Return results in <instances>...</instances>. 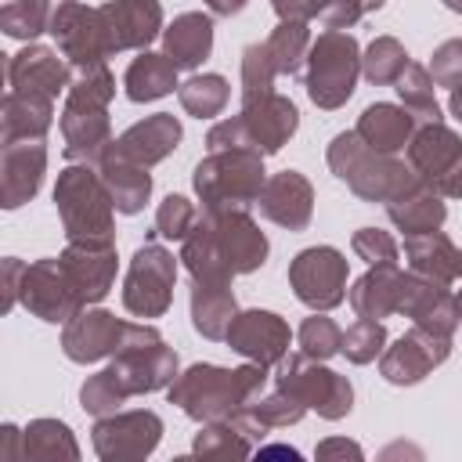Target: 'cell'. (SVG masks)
I'll list each match as a JSON object with an SVG mask.
<instances>
[{"mask_svg":"<svg viewBox=\"0 0 462 462\" xmlns=\"http://www.w3.org/2000/svg\"><path fill=\"white\" fill-rule=\"evenodd\" d=\"M271 253L267 235L249 209H202L191 235L180 242V263L191 282L231 285L235 274L263 267Z\"/></svg>","mask_w":462,"mask_h":462,"instance_id":"obj_1","label":"cell"},{"mask_svg":"<svg viewBox=\"0 0 462 462\" xmlns=\"http://www.w3.org/2000/svg\"><path fill=\"white\" fill-rule=\"evenodd\" d=\"M263 386H267V368L256 361L238 365V368L199 361V365H188L166 386V397L188 419L217 422V419H231L238 408H245L253 397H260Z\"/></svg>","mask_w":462,"mask_h":462,"instance_id":"obj_2","label":"cell"},{"mask_svg":"<svg viewBox=\"0 0 462 462\" xmlns=\"http://www.w3.org/2000/svg\"><path fill=\"white\" fill-rule=\"evenodd\" d=\"M328 170L365 202H390L419 184V173L404 166V159L368 148L357 130H343L325 148Z\"/></svg>","mask_w":462,"mask_h":462,"instance_id":"obj_3","label":"cell"},{"mask_svg":"<svg viewBox=\"0 0 462 462\" xmlns=\"http://www.w3.org/2000/svg\"><path fill=\"white\" fill-rule=\"evenodd\" d=\"M263 180H267L263 155L245 148L209 152L191 170V188L202 209H249L256 206Z\"/></svg>","mask_w":462,"mask_h":462,"instance_id":"obj_4","label":"cell"},{"mask_svg":"<svg viewBox=\"0 0 462 462\" xmlns=\"http://www.w3.org/2000/svg\"><path fill=\"white\" fill-rule=\"evenodd\" d=\"M54 206L65 227V238H112L116 231V202L97 166L72 162L58 173Z\"/></svg>","mask_w":462,"mask_h":462,"instance_id":"obj_5","label":"cell"},{"mask_svg":"<svg viewBox=\"0 0 462 462\" xmlns=\"http://www.w3.org/2000/svg\"><path fill=\"white\" fill-rule=\"evenodd\" d=\"M159 339H162V332L155 325H148V321H123L112 310L94 307V303L76 310L65 321V328H61V350L76 365H94L101 357H116L119 350L148 346V343H159Z\"/></svg>","mask_w":462,"mask_h":462,"instance_id":"obj_6","label":"cell"},{"mask_svg":"<svg viewBox=\"0 0 462 462\" xmlns=\"http://www.w3.org/2000/svg\"><path fill=\"white\" fill-rule=\"evenodd\" d=\"M361 76V47L346 29H325L307 51V97L332 112L343 108Z\"/></svg>","mask_w":462,"mask_h":462,"instance_id":"obj_7","label":"cell"},{"mask_svg":"<svg viewBox=\"0 0 462 462\" xmlns=\"http://www.w3.org/2000/svg\"><path fill=\"white\" fill-rule=\"evenodd\" d=\"M274 386L289 390L296 401L307 404V411H318L328 422H339L350 415L354 408V386L346 375L332 372L325 361L310 357V354H285L278 361V375Z\"/></svg>","mask_w":462,"mask_h":462,"instance_id":"obj_8","label":"cell"},{"mask_svg":"<svg viewBox=\"0 0 462 462\" xmlns=\"http://www.w3.org/2000/svg\"><path fill=\"white\" fill-rule=\"evenodd\" d=\"M177 260L166 245L148 238L126 267L123 278V307L134 318H162L173 303V282H177Z\"/></svg>","mask_w":462,"mask_h":462,"instance_id":"obj_9","label":"cell"},{"mask_svg":"<svg viewBox=\"0 0 462 462\" xmlns=\"http://www.w3.org/2000/svg\"><path fill=\"white\" fill-rule=\"evenodd\" d=\"M350 263L336 245H307L289 263V289L310 310H332L346 300Z\"/></svg>","mask_w":462,"mask_h":462,"instance_id":"obj_10","label":"cell"},{"mask_svg":"<svg viewBox=\"0 0 462 462\" xmlns=\"http://www.w3.org/2000/svg\"><path fill=\"white\" fill-rule=\"evenodd\" d=\"M162 440V419L152 408L137 411H112L101 415L90 430L94 455L101 462H137L148 458Z\"/></svg>","mask_w":462,"mask_h":462,"instance_id":"obj_11","label":"cell"},{"mask_svg":"<svg viewBox=\"0 0 462 462\" xmlns=\"http://www.w3.org/2000/svg\"><path fill=\"white\" fill-rule=\"evenodd\" d=\"M51 36H54L58 51L69 58V65H94V61H108L116 54L101 7H87L79 0L58 4L54 18H51Z\"/></svg>","mask_w":462,"mask_h":462,"instance_id":"obj_12","label":"cell"},{"mask_svg":"<svg viewBox=\"0 0 462 462\" xmlns=\"http://www.w3.org/2000/svg\"><path fill=\"white\" fill-rule=\"evenodd\" d=\"M451 354V336L430 332L422 325H411L404 336H397L383 354H379V375L393 386H415L422 383L433 368H440Z\"/></svg>","mask_w":462,"mask_h":462,"instance_id":"obj_13","label":"cell"},{"mask_svg":"<svg viewBox=\"0 0 462 462\" xmlns=\"http://www.w3.org/2000/svg\"><path fill=\"white\" fill-rule=\"evenodd\" d=\"M61 267L76 289V296L83 300V307L101 303L112 285H116V242L112 238H69V245L61 249Z\"/></svg>","mask_w":462,"mask_h":462,"instance_id":"obj_14","label":"cell"},{"mask_svg":"<svg viewBox=\"0 0 462 462\" xmlns=\"http://www.w3.org/2000/svg\"><path fill=\"white\" fill-rule=\"evenodd\" d=\"M108 372H112L119 393L130 401L137 393L166 390L180 375V357H177L173 346H166V339H159V343H148V346L119 350L108 361Z\"/></svg>","mask_w":462,"mask_h":462,"instance_id":"obj_15","label":"cell"},{"mask_svg":"<svg viewBox=\"0 0 462 462\" xmlns=\"http://www.w3.org/2000/svg\"><path fill=\"white\" fill-rule=\"evenodd\" d=\"M22 303L32 318L51 321V325H65L76 310H83V300L76 296V289H72L58 256H43V260H32L25 267Z\"/></svg>","mask_w":462,"mask_h":462,"instance_id":"obj_16","label":"cell"},{"mask_svg":"<svg viewBox=\"0 0 462 462\" xmlns=\"http://www.w3.org/2000/svg\"><path fill=\"white\" fill-rule=\"evenodd\" d=\"M224 343H227L235 354H242L245 361H256V365L271 368V365H278V361L289 354L292 328H289V321H285L282 314L253 307V310H238V314H235V321H231V328H227V336H224Z\"/></svg>","mask_w":462,"mask_h":462,"instance_id":"obj_17","label":"cell"},{"mask_svg":"<svg viewBox=\"0 0 462 462\" xmlns=\"http://www.w3.org/2000/svg\"><path fill=\"white\" fill-rule=\"evenodd\" d=\"M397 314L411 318V325H422L430 332L451 336L462 321L458 296L433 278H422L415 271H401V296H397Z\"/></svg>","mask_w":462,"mask_h":462,"instance_id":"obj_18","label":"cell"},{"mask_svg":"<svg viewBox=\"0 0 462 462\" xmlns=\"http://www.w3.org/2000/svg\"><path fill=\"white\" fill-rule=\"evenodd\" d=\"M61 137H65V159L69 162H90L97 166L105 152L112 148V119L105 105H87V101H69L61 108Z\"/></svg>","mask_w":462,"mask_h":462,"instance_id":"obj_19","label":"cell"},{"mask_svg":"<svg viewBox=\"0 0 462 462\" xmlns=\"http://www.w3.org/2000/svg\"><path fill=\"white\" fill-rule=\"evenodd\" d=\"M7 83H11V90H29V94L58 97L72 83V65H69V58L61 51L29 40L18 54H11Z\"/></svg>","mask_w":462,"mask_h":462,"instance_id":"obj_20","label":"cell"},{"mask_svg":"<svg viewBox=\"0 0 462 462\" xmlns=\"http://www.w3.org/2000/svg\"><path fill=\"white\" fill-rule=\"evenodd\" d=\"M180 137H184L180 119L173 112H155V116H144L141 123L126 126L105 155H116V159H126V162H137V166H155L170 152H177Z\"/></svg>","mask_w":462,"mask_h":462,"instance_id":"obj_21","label":"cell"},{"mask_svg":"<svg viewBox=\"0 0 462 462\" xmlns=\"http://www.w3.org/2000/svg\"><path fill=\"white\" fill-rule=\"evenodd\" d=\"M47 173V144L43 141H11L0 148V206H25Z\"/></svg>","mask_w":462,"mask_h":462,"instance_id":"obj_22","label":"cell"},{"mask_svg":"<svg viewBox=\"0 0 462 462\" xmlns=\"http://www.w3.org/2000/svg\"><path fill=\"white\" fill-rule=\"evenodd\" d=\"M256 206L271 224H278L285 231H303L314 217V184L300 170L271 173L263 180V191H260Z\"/></svg>","mask_w":462,"mask_h":462,"instance_id":"obj_23","label":"cell"},{"mask_svg":"<svg viewBox=\"0 0 462 462\" xmlns=\"http://www.w3.org/2000/svg\"><path fill=\"white\" fill-rule=\"evenodd\" d=\"M242 119H245V126H249L260 155H274L296 134L300 108L292 105V97H285L278 90H267V94H256V97H245L242 101Z\"/></svg>","mask_w":462,"mask_h":462,"instance_id":"obj_24","label":"cell"},{"mask_svg":"<svg viewBox=\"0 0 462 462\" xmlns=\"http://www.w3.org/2000/svg\"><path fill=\"white\" fill-rule=\"evenodd\" d=\"M112 51H148V43L162 32V4L159 0H108L101 4Z\"/></svg>","mask_w":462,"mask_h":462,"instance_id":"obj_25","label":"cell"},{"mask_svg":"<svg viewBox=\"0 0 462 462\" xmlns=\"http://www.w3.org/2000/svg\"><path fill=\"white\" fill-rule=\"evenodd\" d=\"M462 159V137L444 123H419L408 141V166L419 173V180L433 184L455 170Z\"/></svg>","mask_w":462,"mask_h":462,"instance_id":"obj_26","label":"cell"},{"mask_svg":"<svg viewBox=\"0 0 462 462\" xmlns=\"http://www.w3.org/2000/svg\"><path fill=\"white\" fill-rule=\"evenodd\" d=\"M54 123V97L7 90L0 101V141H43Z\"/></svg>","mask_w":462,"mask_h":462,"instance_id":"obj_27","label":"cell"},{"mask_svg":"<svg viewBox=\"0 0 462 462\" xmlns=\"http://www.w3.org/2000/svg\"><path fill=\"white\" fill-rule=\"evenodd\" d=\"M404 260L408 271L455 285L462 282V249L437 227V231H422V235H408L404 238Z\"/></svg>","mask_w":462,"mask_h":462,"instance_id":"obj_28","label":"cell"},{"mask_svg":"<svg viewBox=\"0 0 462 462\" xmlns=\"http://www.w3.org/2000/svg\"><path fill=\"white\" fill-rule=\"evenodd\" d=\"M415 116L404 108V105H393V101H375L368 105L361 116H357V137L375 148V152H386V155H397L401 148H408L411 134H415Z\"/></svg>","mask_w":462,"mask_h":462,"instance_id":"obj_29","label":"cell"},{"mask_svg":"<svg viewBox=\"0 0 462 462\" xmlns=\"http://www.w3.org/2000/svg\"><path fill=\"white\" fill-rule=\"evenodd\" d=\"M213 51V18L202 11H184L162 29V54L177 69H199Z\"/></svg>","mask_w":462,"mask_h":462,"instance_id":"obj_30","label":"cell"},{"mask_svg":"<svg viewBox=\"0 0 462 462\" xmlns=\"http://www.w3.org/2000/svg\"><path fill=\"white\" fill-rule=\"evenodd\" d=\"M386 217H390V224H393L397 231H404V238H408V235L437 231V227L448 220V206H444V195H440L433 184L419 180L411 191H404V195H397V199L386 202Z\"/></svg>","mask_w":462,"mask_h":462,"instance_id":"obj_31","label":"cell"},{"mask_svg":"<svg viewBox=\"0 0 462 462\" xmlns=\"http://www.w3.org/2000/svg\"><path fill=\"white\" fill-rule=\"evenodd\" d=\"M397 296H401V267L397 263H375L354 282V289H346L354 314L375 318V321L397 314Z\"/></svg>","mask_w":462,"mask_h":462,"instance_id":"obj_32","label":"cell"},{"mask_svg":"<svg viewBox=\"0 0 462 462\" xmlns=\"http://www.w3.org/2000/svg\"><path fill=\"white\" fill-rule=\"evenodd\" d=\"M177 65L159 51H141L130 65H126V76H123V90L134 105H144V101H159L166 94H173L180 83H177Z\"/></svg>","mask_w":462,"mask_h":462,"instance_id":"obj_33","label":"cell"},{"mask_svg":"<svg viewBox=\"0 0 462 462\" xmlns=\"http://www.w3.org/2000/svg\"><path fill=\"white\" fill-rule=\"evenodd\" d=\"M235 314H238V303L231 285L191 282V325L202 339H224Z\"/></svg>","mask_w":462,"mask_h":462,"instance_id":"obj_34","label":"cell"},{"mask_svg":"<svg viewBox=\"0 0 462 462\" xmlns=\"http://www.w3.org/2000/svg\"><path fill=\"white\" fill-rule=\"evenodd\" d=\"M108 191H112V202H116V213L123 217H134L144 209L148 195H152V173L148 166H137V162H126V159H116V155H105L97 162Z\"/></svg>","mask_w":462,"mask_h":462,"instance_id":"obj_35","label":"cell"},{"mask_svg":"<svg viewBox=\"0 0 462 462\" xmlns=\"http://www.w3.org/2000/svg\"><path fill=\"white\" fill-rule=\"evenodd\" d=\"M22 437H25V458H32V462H58V458L76 462L79 458V444H76L69 422H61V419H32L22 430Z\"/></svg>","mask_w":462,"mask_h":462,"instance_id":"obj_36","label":"cell"},{"mask_svg":"<svg viewBox=\"0 0 462 462\" xmlns=\"http://www.w3.org/2000/svg\"><path fill=\"white\" fill-rule=\"evenodd\" d=\"M393 90H397L401 105L415 116V123H444V116H440V101H437V94H433L437 87H433V76H430L426 65L408 61L404 72L397 76Z\"/></svg>","mask_w":462,"mask_h":462,"instance_id":"obj_37","label":"cell"},{"mask_svg":"<svg viewBox=\"0 0 462 462\" xmlns=\"http://www.w3.org/2000/svg\"><path fill=\"white\" fill-rule=\"evenodd\" d=\"M177 97H180V108L195 119H213L224 112L227 97H231V83L220 76V72H202V76H191L177 87Z\"/></svg>","mask_w":462,"mask_h":462,"instance_id":"obj_38","label":"cell"},{"mask_svg":"<svg viewBox=\"0 0 462 462\" xmlns=\"http://www.w3.org/2000/svg\"><path fill=\"white\" fill-rule=\"evenodd\" d=\"M253 448L256 444L238 430L235 419L202 422V430L191 440V455H202V458H249Z\"/></svg>","mask_w":462,"mask_h":462,"instance_id":"obj_39","label":"cell"},{"mask_svg":"<svg viewBox=\"0 0 462 462\" xmlns=\"http://www.w3.org/2000/svg\"><path fill=\"white\" fill-rule=\"evenodd\" d=\"M61 0H11L0 7V29L11 40H36L40 32H51V18Z\"/></svg>","mask_w":462,"mask_h":462,"instance_id":"obj_40","label":"cell"},{"mask_svg":"<svg viewBox=\"0 0 462 462\" xmlns=\"http://www.w3.org/2000/svg\"><path fill=\"white\" fill-rule=\"evenodd\" d=\"M263 43H267V54H271L278 76H296L314 40H310L307 22H278Z\"/></svg>","mask_w":462,"mask_h":462,"instance_id":"obj_41","label":"cell"},{"mask_svg":"<svg viewBox=\"0 0 462 462\" xmlns=\"http://www.w3.org/2000/svg\"><path fill=\"white\" fill-rule=\"evenodd\" d=\"M408 61L411 58L397 36H375L361 54V72L372 87H393Z\"/></svg>","mask_w":462,"mask_h":462,"instance_id":"obj_42","label":"cell"},{"mask_svg":"<svg viewBox=\"0 0 462 462\" xmlns=\"http://www.w3.org/2000/svg\"><path fill=\"white\" fill-rule=\"evenodd\" d=\"M245 411L263 426V430H282V426H292V422H300L303 415H307V404L303 401H296L289 390H282V386H274L271 393H260V397H253L249 404H245Z\"/></svg>","mask_w":462,"mask_h":462,"instance_id":"obj_43","label":"cell"},{"mask_svg":"<svg viewBox=\"0 0 462 462\" xmlns=\"http://www.w3.org/2000/svg\"><path fill=\"white\" fill-rule=\"evenodd\" d=\"M69 101H87V105H112L116 97V76L108 72L105 61L94 65H72V83L65 90Z\"/></svg>","mask_w":462,"mask_h":462,"instance_id":"obj_44","label":"cell"},{"mask_svg":"<svg viewBox=\"0 0 462 462\" xmlns=\"http://www.w3.org/2000/svg\"><path fill=\"white\" fill-rule=\"evenodd\" d=\"M199 209L188 195H166L155 209V231L152 238H170V242H184L191 235V227L199 224Z\"/></svg>","mask_w":462,"mask_h":462,"instance_id":"obj_45","label":"cell"},{"mask_svg":"<svg viewBox=\"0 0 462 462\" xmlns=\"http://www.w3.org/2000/svg\"><path fill=\"white\" fill-rule=\"evenodd\" d=\"M386 346V325L375 321V318H357L346 332H343V346L339 354L350 361V365H368L383 354Z\"/></svg>","mask_w":462,"mask_h":462,"instance_id":"obj_46","label":"cell"},{"mask_svg":"<svg viewBox=\"0 0 462 462\" xmlns=\"http://www.w3.org/2000/svg\"><path fill=\"white\" fill-rule=\"evenodd\" d=\"M296 339H300V350H303V354H310V357H318V361H328V357L339 354V346H343V328H339L325 310H314L310 318H303Z\"/></svg>","mask_w":462,"mask_h":462,"instance_id":"obj_47","label":"cell"},{"mask_svg":"<svg viewBox=\"0 0 462 462\" xmlns=\"http://www.w3.org/2000/svg\"><path fill=\"white\" fill-rule=\"evenodd\" d=\"M274 76H278V69L267 54V43H249L242 51V101L274 90Z\"/></svg>","mask_w":462,"mask_h":462,"instance_id":"obj_48","label":"cell"},{"mask_svg":"<svg viewBox=\"0 0 462 462\" xmlns=\"http://www.w3.org/2000/svg\"><path fill=\"white\" fill-rule=\"evenodd\" d=\"M350 249L368 267H375V263H397L401 260V245L393 242L390 231H379V227H357L354 238H350Z\"/></svg>","mask_w":462,"mask_h":462,"instance_id":"obj_49","label":"cell"},{"mask_svg":"<svg viewBox=\"0 0 462 462\" xmlns=\"http://www.w3.org/2000/svg\"><path fill=\"white\" fill-rule=\"evenodd\" d=\"M206 144H209V152H227V148L260 152L256 141H253V134H249V126H245V119H242V112H238V116H227V119H220V123H213L209 134H206Z\"/></svg>","mask_w":462,"mask_h":462,"instance_id":"obj_50","label":"cell"},{"mask_svg":"<svg viewBox=\"0 0 462 462\" xmlns=\"http://www.w3.org/2000/svg\"><path fill=\"white\" fill-rule=\"evenodd\" d=\"M430 76H433V83L437 87H458L462 83V36L458 40H444L437 51H433V58H430Z\"/></svg>","mask_w":462,"mask_h":462,"instance_id":"obj_51","label":"cell"},{"mask_svg":"<svg viewBox=\"0 0 462 462\" xmlns=\"http://www.w3.org/2000/svg\"><path fill=\"white\" fill-rule=\"evenodd\" d=\"M365 14L361 0H321L318 4V22L325 29H350Z\"/></svg>","mask_w":462,"mask_h":462,"instance_id":"obj_52","label":"cell"},{"mask_svg":"<svg viewBox=\"0 0 462 462\" xmlns=\"http://www.w3.org/2000/svg\"><path fill=\"white\" fill-rule=\"evenodd\" d=\"M25 267L18 256L4 260V314L14 310V303H22V282H25Z\"/></svg>","mask_w":462,"mask_h":462,"instance_id":"obj_53","label":"cell"},{"mask_svg":"<svg viewBox=\"0 0 462 462\" xmlns=\"http://www.w3.org/2000/svg\"><path fill=\"white\" fill-rule=\"evenodd\" d=\"M318 4L321 0H271L278 22H310L318 18Z\"/></svg>","mask_w":462,"mask_h":462,"instance_id":"obj_54","label":"cell"},{"mask_svg":"<svg viewBox=\"0 0 462 462\" xmlns=\"http://www.w3.org/2000/svg\"><path fill=\"white\" fill-rule=\"evenodd\" d=\"M314 455H318V458H354V462L365 458L361 444H354V440H346V437H328V440H321V444L314 448Z\"/></svg>","mask_w":462,"mask_h":462,"instance_id":"obj_55","label":"cell"},{"mask_svg":"<svg viewBox=\"0 0 462 462\" xmlns=\"http://www.w3.org/2000/svg\"><path fill=\"white\" fill-rule=\"evenodd\" d=\"M437 191H440L444 199H462V159L455 162V170H451L448 177L437 180Z\"/></svg>","mask_w":462,"mask_h":462,"instance_id":"obj_56","label":"cell"},{"mask_svg":"<svg viewBox=\"0 0 462 462\" xmlns=\"http://www.w3.org/2000/svg\"><path fill=\"white\" fill-rule=\"evenodd\" d=\"M206 7H209V14H220V18H231V14H238L249 0H202Z\"/></svg>","mask_w":462,"mask_h":462,"instance_id":"obj_57","label":"cell"},{"mask_svg":"<svg viewBox=\"0 0 462 462\" xmlns=\"http://www.w3.org/2000/svg\"><path fill=\"white\" fill-rule=\"evenodd\" d=\"M253 455L256 458H300V451L296 448H289V444H271V448H253Z\"/></svg>","mask_w":462,"mask_h":462,"instance_id":"obj_58","label":"cell"},{"mask_svg":"<svg viewBox=\"0 0 462 462\" xmlns=\"http://www.w3.org/2000/svg\"><path fill=\"white\" fill-rule=\"evenodd\" d=\"M448 108H451V116L462 123V83L458 87H451V97H448Z\"/></svg>","mask_w":462,"mask_h":462,"instance_id":"obj_59","label":"cell"},{"mask_svg":"<svg viewBox=\"0 0 462 462\" xmlns=\"http://www.w3.org/2000/svg\"><path fill=\"white\" fill-rule=\"evenodd\" d=\"M383 4H386V0H361V7H365V14H368V11H379Z\"/></svg>","mask_w":462,"mask_h":462,"instance_id":"obj_60","label":"cell"},{"mask_svg":"<svg viewBox=\"0 0 462 462\" xmlns=\"http://www.w3.org/2000/svg\"><path fill=\"white\" fill-rule=\"evenodd\" d=\"M444 7H448V11H458V14H462V0H444Z\"/></svg>","mask_w":462,"mask_h":462,"instance_id":"obj_61","label":"cell"},{"mask_svg":"<svg viewBox=\"0 0 462 462\" xmlns=\"http://www.w3.org/2000/svg\"><path fill=\"white\" fill-rule=\"evenodd\" d=\"M455 296H458V310H462V289H458V292H455Z\"/></svg>","mask_w":462,"mask_h":462,"instance_id":"obj_62","label":"cell"}]
</instances>
